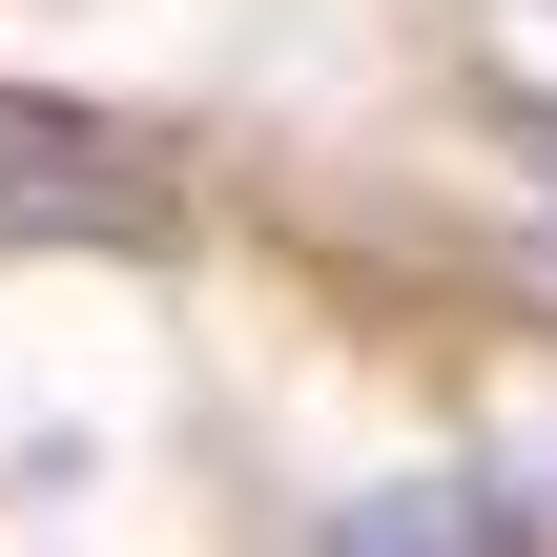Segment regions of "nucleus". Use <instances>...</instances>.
Returning a JSON list of instances; mask_svg holds the SVG:
<instances>
[{
  "mask_svg": "<svg viewBox=\"0 0 557 557\" xmlns=\"http://www.w3.org/2000/svg\"><path fill=\"white\" fill-rule=\"evenodd\" d=\"M165 227V165L62 124V103H0V248H145Z\"/></svg>",
  "mask_w": 557,
  "mask_h": 557,
  "instance_id": "nucleus-1",
  "label": "nucleus"
},
{
  "mask_svg": "<svg viewBox=\"0 0 557 557\" xmlns=\"http://www.w3.org/2000/svg\"><path fill=\"white\" fill-rule=\"evenodd\" d=\"M331 557H517V496L496 475H413V496H351Z\"/></svg>",
  "mask_w": 557,
  "mask_h": 557,
  "instance_id": "nucleus-2",
  "label": "nucleus"
},
{
  "mask_svg": "<svg viewBox=\"0 0 557 557\" xmlns=\"http://www.w3.org/2000/svg\"><path fill=\"white\" fill-rule=\"evenodd\" d=\"M517 145H537V165H557V103H537V124H517Z\"/></svg>",
  "mask_w": 557,
  "mask_h": 557,
  "instance_id": "nucleus-3",
  "label": "nucleus"
},
{
  "mask_svg": "<svg viewBox=\"0 0 557 557\" xmlns=\"http://www.w3.org/2000/svg\"><path fill=\"white\" fill-rule=\"evenodd\" d=\"M517 557H557V537H517Z\"/></svg>",
  "mask_w": 557,
  "mask_h": 557,
  "instance_id": "nucleus-4",
  "label": "nucleus"
}]
</instances>
